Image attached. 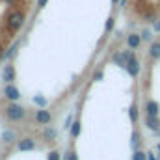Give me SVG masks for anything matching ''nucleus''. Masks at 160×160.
Segmentation results:
<instances>
[{"label":"nucleus","mask_w":160,"mask_h":160,"mask_svg":"<svg viewBox=\"0 0 160 160\" xmlns=\"http://www.w3.org/2000/svg\"><path fill=\"white\" fill-rule=\"evenodd\" d=\"M128 116H130V121H132V123L138 121V104H136V102L130 104V108H128Z\"/></svg>","instance_id":"f8f14e48"},{"label":"nucleus","mask_w":160,"mask_h":160,"mask_svg":"<svg viewBox=\"0 0 160 160\" xmlns=\"http://www.w3.org/2000/svg\"><path fill=\"white\" fill-rule=\"evenodd\" d=\"M112 2H114V4H118V2H119V0H112Z\"/></svg>","instance_id":"bb28decb"},{"label":"nucleus","mask_w":160,"mask_h":160,"mask_svg":"<svg viewBox=\"0 0 160 160\" xmlns=\"http://www.w3.org/2000/svg\"><path fill=\"white\" fill-rule=\"evenodd\" d=\"M93 78H97V80L102 78V73H101V71H99V73H95V75H93Z\"/></svg>","instance_id":"b1692460"},{"label":"nucleus","mask_w":160,"mask_h":160,"mask_svg":"<svg viewBox=\"0 0 160 160\" xmlns=\"http://www.w3.org/2000/svg\"><path fill=\"white\" fill-rule=\"evenodd\" d=\"M149 54H151V58L158 60V58H160V43H153V45H151V48H149Z\"/></svg>","instance_id":"9b49d317"},{"label":"nucleus","mask_w":160,"mask_h":160,"mask_svg":"<svg viewBox=\"0 0 160 160\" xmlns=\"http://www.w3.org/2000/svg\"><path fill=\"white\" fill-rule=\"evenodd\" d=\"M36 121H38L39 125H48V123L52 121V116H50V112H47V110H38V112H36Z\"/></svg>","instance_id":"423d86ee"},{"label":"nucleus","mask_w":160,"mask_h":160,"mask_svg":"<svg viewBox=\"0 0 160 160\" xmlns=\"http://www.w3.org/2000/svg\"><path fill=\"white\" fill-rule=\"evenodd\" d=\"M127 45H128V48H140V45H142V38H140V34H130L128 38H127Z\"/></svg>","instance_id":"0eeeda50"},{"label":"nucleus","mask_w":160,"mask_h":160,"mask_svg":"<svg viewBox=\"0 0 160 160\" xmlns=\"http://www.w3.org/2000/svg\"><path fill=\"white\" fill-rule=\"evenodd\" d=\"M155 32H160V22H157V24H155Z\"/></svg>","instance_id":"a878e982"},{"label":"nucleus","mask_w":160,"mask_h":160,"mask_svg":"<svg viewBox=\"0 0 160 160\" xmlns=\"http://www.w3.org/2000/svg\"><path fill=\"white\" fill-rule=\"evenodd\" d=\"M147 158H149V160H157V158H155V155H153V153H149V155H147Z\"/></svg>","instance_id":"393cba45"},{"label":"nucleus","mask_w":160,"mask_h":160,"mask_svg":"<svg viewBox=\"0 0 160 160\" xmlns=\"http://www.w3.org/2000/svg\"><path fill=\"white\" fill-rule=\"evenodd\" d=\"M24 21H26L24 11H21V9H11V11L6 15V28H8L9 32H17V30L22 28Z\"/></svg>","instance_id":"f257e3e1"},{"label":"nucleus","mask_w":160,"mask_h":160,"mask_svg":"<svg viewBox=\"0 0 160 160\" xmlns=\"http://www.w3.org/2000/svg\"><path fill=\"white\" fill-rule=\"evenodd\" d=\"M125 69L128 71V75H130V77H138V75H140V62H138V60L132 56V58L127 62Z\"/></svg>","instance_id":"7ed1b4c3"},{"label":"nucleus","mask_w":160,"mask_h":160,"mask_svg":"<svg viewBox=\"0 0 160 160\" xmlns=\"http://www.w3.org/2000/svg\"><path fill=\"white\" fill-rule=\"evenodd\" d=\"M4 112H6V118L9 121H22L26 118V108H22L21 104H15V102H11V104H8L6 108H4Z\"/></svg>","instance_id":"f03ea898"},{"label":"nucleus","mask_w":160,"mask_h":160,"mask_svg":"<svg viewBox=\"0 0 160 160\" xmlns=\"http://www.w3.org/2000/svg\"><path fill=\"white\" fill-rule=\"evenodd\" d=\"M4 95H6V99H9V101H17V99H21V91H19L11 82L4 88Z\"/></svg>","instance_id":"20e7f679"},{"label":"nucleus","mask_w":160,"mask_h":160,"mask_svg":"<svg viewBox=\"0 0 160 160\" xmlns=\"http://www.w3.org/2000/svg\"><path fill=\"white\" fill-rule=\"evenodd\" d=\"M2 77H4L6 82H13L15 80V69H13V65H6L4 71H2Z\"/></svg>","instance_id":"6e6552de"},{"label":"nucleus","mask_w":160,"mask_h":160,"mask_svg":"<svg viewBox=\"0 0 160 160\" xmlns=\"http://www.w3.org/2000/svg\"><path fill=\"white\" fill-rule=\"evenodd\" d=\"M48 160H60V153L58 151H50L48 153Z\"/></svg>","instance_id":"6ab92c4d"},{"label":"nucleus","mask_w":160,"mask_h":160,"mask_svg":"<svg viewBox=\"0 0 160 160\" xmlns=\"http://www.w3.org/2000/svg\"><path fill=\"white\" fill-rule=\"evenodd\" d=\"M158 149H160V145H158Z\"/></svg>","instance_id":"cd10ccee"},{"label":"nucleus","mask_w":160,"mask_h":160,"mask_svg":"<svg viewBox=\"0 0 160 160\" xmlns=\"http://www.w3.org/2000/svg\"><path fill=\"white\" fill-rule=\"evenodd\" d=\"M80 130H82V127H80V121H75V123L71 125V136H73V138H78Z\"/></svg>","instance_id":"ddd939ff"},{"label":"nucleus","mask_w":160,"mask_h":160,"mask_svg":"<svg viewBox=\"0 0 160 160\" xmlns=\"http://www.w3.org/2000/svg\"><path fill=\"white\" fill-rule=\"evenodd\" d=\"M17 149L19 151H34L36 149V142L32 138H22L19 143H17Z\"/></svg>","instance_id":"39448f33"},{"label":"nucleus","mask_w":160,"mask_h":160,"mask_svg":"<svg viewBox=\"0 0 160 160\" xmlns=\"http://www.w3.org/2000/svg\"><path fill=\"white\" fill-rule=\"evenodd\" d=\"M45 4H47V0H38V8H45Z\"/></svg>","instance_id":"4be33fe9"},{"label":"nucleus","mask_w":160,"mask_h":160,"mask_svg":"<svg viewBox=\"0 0 160 160\" xmlns=\"http://www.w3.org/2000/svg\"><path fill=\"white\" fill-rule=\"evenodd\" d=\"M147 127L151 128V130H158L160 127V121H158V116H147Z\"/></svg>","instance_id":"9d476101"},{"label":"nucleus","mask_w":160,"mask_h":160,"mask_svg":"<svg viewBox=\"0 0 160 160\" xmlns=\"http://www.w3.org/2000/svg\"><path fill=\"white\" fill-rule=\"evenodd\" d=\"M4 2H6V4H9V6H15L19 0H4Z\"/></svg>","instance_id":"5701e85b"},{"label":"nucleus","mask_w":160,"mask_h":160,"mask_svg":"<svg viewBox=\"0 0 160 160\" xmlns=\"http://www.w3.org/2000/svg\"><path fill=\"white\" fill-rule=\"evenodd\" d=\"M140 142H142V136H140L138 132H134V134H132V147L138 149V143H140Z\"/></svg>","instance_id":"f3484780"},{"label":"nucleus","mask_w":160,"mask_h":160,"mask_svg":"<svg viewBox=\"0 0 160 160\" xmlns=\"http://www.w3.org/2000/svg\"><path fill=\"white\" fill-rule=\"evenodd\" d=\"M67 160H78L77 158V153H75V151H69V153H67Z\"/></svg>","instance_id":"aec40b11"},{"label":"nucleus","mask_w":160,"mask_h":160,"mask_svg":"<svg viewBox=\"0 0 160 160\" xmlns=\"http://www.w3.org/2000/svg\"><path fill=\"white\" fill-rule=\"evenodd\" d=\"M145 153H142L140 149H134V155H132V160H145Z\"/></svg>","instance_id":"4468645a"},{"label":"nucleus","mask_w":160,"mask_h":160,"mask_svg":"<svg viewBox=\"0 0 160 160\" xmlns=\"http://www.w3.org/2000/svg\"><path fill=\"white\" fill-rule=\"evenodd\" d=\"M34 102H38V104H45V99H41V97H36V99H34Z\"/></svg>","instance_id":"412c9836"},{"label":"nucleus","mask_w":160,"mask_h":160,"mask_svg":"<svg viewBox=\"0 0 160 160\" xmlns=\"http://www.w3.org/2000/svg\"><path fill=\"white\" fill-rule=\"evenodd\" d=\"M112 30H114V17H110V19L106 21V26H104V32H106V34H110Z\"/></svg>","instance_id":"2eb2a0df"},{"label":"nucleus","mask_w":160,"mask_h":160,"mask_svg":"<svg viewBox=\"0 0 160 160\" xmlns=\"http://www.w3.org/2000/svg\"><path fill=\"white\" fill-rule=\"evenodd\" d=\"M45 138H47V140H54V138H56V130H54V128H47V130H45Z\"/></svg>","instance_id":"a211bd4d"},{"label":"nucleus","mask_w":160,"mask_h":160,"mask_svg":"<svg viewBox=\"0 0 160 160\" xmlns=\"http://www.w3.org/2000/svg\"><path fill=\"white\" fill-rule=\"evenodd\" d=\"M2 138H4V143H11V142H13V132L8 130V132L2 134Z\"/></svg>","instance_id":"dca6fc26"},{"label":"nucleus","mask_w":160,"mask_h":160,"mask_svg":"<svg viewBox=\"0 0 160 160\" xmlns=\"http://www.w3.org/2000/svg\"><path fill=\"white\" fill-rule=\"evenodd\" d=\"M158 102H155V101H147V104H145V110H147V116H158Z\"/></svg>","instance_id":"1a4fd4ad"}]
</instances>
